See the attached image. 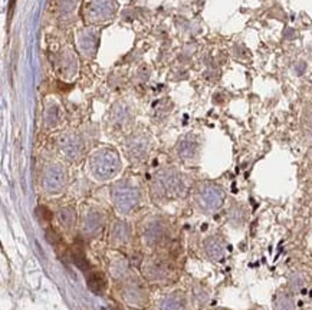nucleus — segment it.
<instances>
[{
	"instance_id": "f257e3e1",
	"label": "nucleus",
	"mask_w": 312,
	"mask_h": 310,
	"mask_svg": "<svg viewBox=\"0 0 312 310\" xmlns=\"http://www.w3.org/2000/svg\"><path fill=\"white\" fill-rule=\"evenodd\" d=\"M203 198V204L209 210H214L217 207H220L223 203V193L219 187H207L202 194Z\"/></svg>"
},
{
	"instance_id": "f03ea898",
	"label": "nucleus",
	"mask_w": 312,
	"mask_h": 310,
	"mask_svg": "<svg viewBox=\"0 0 312 310\" xmlns=\"http://www.w3.org/2000/svg\"><path fill=\"white\" fill-rule=\"evenodd\" d=\"M87 285L91 292H94L95 294H102L107 289V278L101 271H92L87 278Z\"/></svg>"
},
{
	"instance_id": "7ed1b4c3",
	"label": "nucleus",
	"mask_w": 312,
	"mask_h": 310,
	"mask_svg": "<svg viewBox=\"0 0 312 310\" xmlns=\"http://www.w3.org/2000/svg\"><path fill=\"white\" fill-rule=\"evenodd\" d=\"M206 250H207L209 256L219 259L223 254V243L219 238H214V237L213 238H209L206 241Z\"/></svg>"
},
{
	"instance_id": "20e7f679",
	"label": "nucleus",
	"mask_w": 312,
	"mask_h": 310,
	"mask_svg": "<svg viewBox=\"0 0 312 310\" xmlns=\"http://www.w3.org/2000/svg\"><path fill=\"white\" fill-rule=\"evenodd\" d=\"M72 256H74L75 263H76V266H78L79 269L85 270V269H87V267H90L88 261L85 260V256H83L82 245H81V244H75L74 245V250H72Z\"/></svg>"
},
{
	"instance_id": "39448f33",
	"label": "nucleus",
	"mask_w": 312,
	"mask_h": 310,
	"mask_svg": "<svg viewBox=\"0 0 312 310\" xmlns=\"http://www.w3.org/2000/svg\"><path fill=\"white\" fill-rule=\"evenodd\" d=\"M41 215H42V219L45 221H49L50 219H52V214H50L45 207H41Z\"/></svg>"
}]
</instances>
